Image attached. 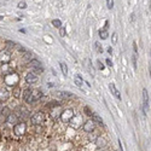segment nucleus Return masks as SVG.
Segmentation results:
<instances>
[{
    "label": "nucleus",
    "mask_w": 151,
    "mask_h": 151,
    "mask_svg": "<svg viewBox=\"0 0 151 151\" xmlns=\"http://www.w3.org/2000/svg\"><path fill=\"white\" fill-rule=\"evenodd\" d=\"M41 97H42V93H41L39 90H34V91H32V90H26V91L23 92V98H24V100H26L27 103H29V104H33V103L40 100Z\"/></svg>",
    "instance_id": "obj_1"
},
{
    "label": "nucleus",
    "mask_w": 151,
    "mask_h": 151,
    "mask_svg": "<svg viewBox=\"0 0 151 151\" xmlns=\"http://www.w3.org/2000/svg\"><path fill=\"white\" fill-rule=\"evenodd\" d=\"M32 123L35 125V126H41L45 121V116L42 112H35L33 116H32Z\"/></svg>",
    "instance_id": "obj_2"
},
{
    "label": "nucleus",
    "mask_w": 151,
    "mask_h": 151,
    "mask_svg": "<svg viewBox=\"0 0 151 151\" xmlns=\"http://www.w3.org/2000/svg\"><path fill=\"white\" fill-rule=\"evenodd\" d=\"M143 98H144V114L146 115V112L150 110V98H149V93L145 88L143 90Z\"/></svg>",
    "instance_id": "obj_3"
},
{
    "label": "nucleus",
    "mask_w": 151,
    "mask_h": 151,
    "mask_svg": "<svg viewBox=\"0 0 151 151\" xmlns=\"http://www.w3.org/2000/svg\"><path fill=\"white\" fill-rule=\"evenodd\" d=\"M13 132L17 134V135H23L26 133V123L24 122H18L13 127Z\"/></svg>",
    "instance_id": "obj_4"
},
{
    "label": "nucleus",
    "mask_w": 151,
    "mask_h": 151,
    "mask_svg": "<svg viewBox=\"0 0 151 151\" xmlns=\"http://www.w3.org/2000/svg\"><path fill=\"white\" fill-rule=\"evenodd\" d=\"M81 122H82V117L81 115H74L71 117V120L69 121V123L74 127V128H79L81 126Z\"/></svg>",
    "instance_id": "obj_5"
},
{
    "label": "nucleus",
    "mask_w": 151,
    "mask_h": 151,
    "mask_svg": "<svg viewBox=\"0 0 151 151\" xmlns=\"http://www.w3.org/2000/svg\"><path fill=\"white\" fill-rule=\"evenodd\" d=\"M74 116V112H72V110H65L64 112H62L60 114V120L63 121V122H65V123H69V121L71 120V117Z\"/></svg>",
    "instance_id": "obj_6"
},
{
    "label": "nucleus",
    "mask_w": 151,
    "mask_h": 151,
    "mask_svg": "<svg viewBox=\"0 0 151 151\" xmlns=\"http://www.w3.org/2000/svg\"><path fill=\"white\" fill-rule=\"evenodd\" d=\"M30 66L33 68V71L36 72V74L44 71V68H42V65H41V63L39 60H32L30 62Z\"/></svg>",
    "instance_id": "obj_7"
},
{
    "label": "nucleus",
    "mask_w": 151,
    "mask_h": 151,
    "mask_svg": "<svg viewBox=\"0 0 151 151\" xmlns=\"http://www.w3.org/2000/svg\"><path fill=\"white\" fill-rule=\"evenodd\" d=\"M11 60V54L7 51H1L0 52V62L3 64H7Z\"/></svg>",
    "instance_id": "obj_8"
},
{
    "label": "nucleus",
    "mask_w": 151,
    "mask_h": 151,
    "mask_svg": "<svg viewBox=\"0 0 151 151\" xmlns=\"http://www.w3.org/2000/svg\"><path fill=\"white\" fill-rule=\"evenodd\" d=\"M17 75L15 72H9L6 74V76H5V82L7 85H15V82H17L18 80H13V78H16Z\"/></svg>",
    "instance_id": "obj_9"
},
{
    "label": "nucleus",
    "mask_w": 151,
    "mask_h": 151,
    "mask_svg": "<svg viewBox=\"0 0 151 151\" xmlns=\"http://www.w3.org/2000/svg\"><path fill=\"white\" fill-rule=\"evenodd\" d=\"M38 81V75L34 74V72H29L27 74V76H26V82L32 85V84H35Z\"/></svg>",
    "instance_id": "obj_10"
},
{
    "label": "nucleus",
    "mask_w": 151,
    "mask_h": 151,
    "mask_svg": "<svg viewBox=\"0 0 151 151\" xmlns=\"http://www.w3.org/2000/svg\"><path fill=\"white\" fill-rule=\"evenodd\" d=\"M6 121H7L10 125H16V123L18 122V116H17L16 114L11 112V114H9V115H7V117H6Z\"/></svg>",
    "instance_id": "obj_11"
},
{
    "label": "nucleus",
    "mask_w": 151,
    "mask_h": 151,
    "mask_svg": "<svg viewBox=\"0 0 151 151\" xmlns=\"http://www.w3.org/2000/svg\"><path fill=\"white\" fill-rule=\"evenodd\" d=\"M94 128H96V126H94V122H93V121H87V122L84 125V131L87 132V133L94 131Z\"/></svg>",
    "instance_id": "obj_12"
},
{
    "label": "nucleus",
    "mask_w": 151,
    "mask_h": 151,
    "mask_svg": "<svg viewBox=\"0 0 151 151\" xmlns=\"http://www.w3.org/2000/svg\"><path fill=\"white\" fill-rule=\"evenodd\" d=\"M17 112H18V116H21L22 118H27L29 116V111L26 108H23V106H20L17 109Z\"/></svg>",
    "instance_id": "obj_13"
},
{
    "label": "nucleus",
    "mask_w": 151,
    "mask_h": 151,
    "mask_svg": "<svg viewBox=\"0 0 151 151\" xmlns=\"http://www.w3.org/2000/svg\"><path fill=\"white\" fill-rule=\"evenodd\" d=\"M109 88H110V92L112 93V96L121 100V94H120V92L117 91V88L115 87V85H114V84H110V85H109Z\"/></svg>",
    "instance_id": "obj_14"
},
{
    "label": "nucleus",
    "mask_w": 151,
    "mask_h": 151,
    "mask_svg": "<svg viewBox=\"0 0 151 151\" xmlns=\"http://www.w3.org/2000/svg\"><path fill=\"white\" fill-rule=\"evenodd\" d=\"M57 96L62 99H69V98H72V94L69 93V92H56Z\"/></svg>",
    "instance_id": "obj_15"
},
{
    "label": "nucleus",
    "mask_w": 151,
    "mask_h": 151,
    "mask_svg": "<svg viewBox=\"0 0 151 151\" xmlns=\"http://www.w3.org/2000/svg\"><path fill=\"white\" fill-rule=\"evenodd\" d=\"M9 97V93L5 88H0V102H3V100H6Z\"/></svg>",
    "instance_id": "obj_16"
},
{
    "label": "nucleus",
    "mask_w": 151,
    "mask_h": 151,
    "mask_svg": "<svg viewBox=\"0 0 151 151\" xmlns=\"http://www.w3.org/2000/svg\"><path fill=\"white\" fill-rule=\"evenodd\" d=\"M59 65H60V69H62L63 75L66 78V76H68V66H66V64H65L64 62H60V63H59Z\"/></svg>",
    "instance_id": "obj_17"
},
{
    "label": "nucleus",
    "mask_w": 151,
    "mask_h": 151,
    "mask_svg": "<svg viewBox=\"0 0 151 151\" xmlns=\"http://www.w3.org/2000/svg\"><path fill=\"white\" fill-rule=\"evenodd\" d=\"M92 118H93V122H97V123H103V120H102V117L98 115V114H94V112H92Z\"/></svg>",
    "instance_id": "obj_18"
},
{
    "label": "nucleus",
    "mask_w": 151,
    "mask_h": 151,
    "mask_svg": "<svg viewBox=\"0 0 151 151\" xmlns=\"http://www.w3.org/2000/svg\"><path fill=\"white\" fill-rule=\"evenodd\" d=\"M75 85H76L78 87L82 86V79H81L80 75H76V76H75Z\"/></svg>",
    "instance_id": "obj_19"
},
{
    "label": "nucleus",
    "mask_w": 151,
    "mask_h": 151,
    "mask_svg": "<svg viewBox=\"0 0 151 151\" xmlns=\"http://www.w3.org/2000/svg\"><path fill=\"white\" fill-rule=\"evenodd\" d=\"M99 36H100L103 40H105V39H108L109 34H108V32H106L105 29H102V30H99Z\"/></svg>",
    "instance_id": "obj_20"
},
{
    "label": "nucleus",
    "mask_w": 151,
    "mask_h": 151,
    "mask_svg": "<svg viewBox=\"0 0 151 151\" xmlns=\"http://www.w3.org/2000/svg\"><path fill=\"white\" fill-rule=\"evenodd\" d=\"M52 26L56 28H60L62 27V22L59 20H52Z\"/></svg>",
    "instance_id": "obj_21"
},
{
    "label": "nucleus",
    "mask_w": 151,
    "mask_h": 151,
    "mask_svg": "<svg viewBox=\"0 0 151 151\" xmlns=\"http://www.w3.org/2000/svg\"><path fill=\"white\" fill-rule=\"evenodd\" d=\"M94 47H96V50H97L98 53H102V52H103V47L100 46L99 42H94Z\"/></svg>",
    "instance_id": "obj_22"
},
{
    "label": "nucleus",
    "mask_w": 151,
    "mask_h": 151,
    "mask_svg": "<svg viewBox=\"0 0 151 151\" xmlns=\"http://www.w3.org/2000/svg\"><path fill=\"white\" fill-rule=\"evenodd\" d=\"M20 93H21V88H20V87H16V88L13 90V96H15L16 98H20V96H21Z\"/></svg>",
    "instance_id": "obj_23"
},
{
    "label": "nucleus",
    "mask_w": 151,
    "mask_h": 151,
    "mask_svg": "<svg viewBox=\"0 0 151 151\" xmlns=\"http://www.w3.org/2000/svg\"><path fill=\"white\" fill-rule=\"evenodd\" d=\"M111 40H112V45H116V44H117V34H116V33H114V34H112Z\"/></svg>",
    "instance_id": "obj_24"
},
{
    "label": "nucleus",
    "mask_w": 151,
    "mask_h": 151,
    "mask_svg": "<svg viewBox=\"0 0 151 151\" xmlns=\"http://www.w3.org/2000/svg\"><path fill=\"white\" fill-rule=\"evenodd\" d=\"M59 34H60V36H65V35H66L64 27H60V28H59Z\"/></svg>",
    "instance_id": "obj_25"
},
{
    "label": "nucleus",
    "mask_w": 151,
    "mask_h": 151,
    "mask_svg": "<svg viewBox=\"0 0 151 151\" xmlns=\"http://www.w3.org/2000/svg\"><path fill=\"white\" fill-rule=\"evenodd\" d=\"M18 7H20V9H26V7H27V3H26V1H21V3L18 4Z\"/></svg>",
    "instance_id": "obj_26"
},
{
    "label": "nucleus",
    "mask_w": 151,
    "mask_h": 151,
    "mask_svg": "<svg viewBox=\"0 0 151 151\" xmlns=\"http://www.w3.org/2000/svg\"><path fill=\"white\" fill-rule=\"evenodd\" d=\"M108 7H109V9H112V7H114V1H112V0H108Z\"/></svg>",
    "instance_id": "obj_27"
},
{
    "label": "nucleus",
    "mask_w": 151,
    "mask_h": 151,
    "mask_svg": "<svg viewBox=\"0 0 151 151\" xmlns=\"http://www.w3.org/2000/svg\"><path fill=\"white\" fill-rule=\"evenodd\" d=\"M84 110H85V112H86L87 115H92V112H91V110H90V108H88V106H85V108H84Z\"/></svg>",
    "instance_id": "obj_28"
},
{
    "label": "nucleus",
    "mask_w": 151,
    "mask_h": 151,
    "mask_svg": "<svg viewBox=\"0 0 151 151\" xmlns=\"http://www.w3.org/2000/svg\"><path fill=\"white\" fill-rule=\"evenodd\" d=\"M133 65H134V69L137 68V57L135 54H133Z\"/></svg>",
    "instance_id": "obj_29"
},
{
    "label": "nucleus",
    "mask_w": 151,
    "mask_h": 151,
    "mask_svg": "<svg viewBox=\"0 0 151 151\" xmlns=\"http://www.w3.org/2000/svg\"><path fill=\"white\" fill-rule=\"evenodd\" d=\"M24 58H26V59H30V58H32V56H30V53H29V52H27V53L24 54Z\"/></svg>",
    "instance_id": "obj_30"
},
{
    "label": "nucleus",
    "mask_w": 151,
    "mask_h": 151,
    "mask_svg": "<svg viewBox=\"0 0 151 151\" xmlns=\"http://www.w3.org/2000/svg\"><path fill=\"white\" fill-rule=\"evenodd\" d=\"M106 64H108L109 66H112V62H111L109 58H106Z\"/></svg>",
    "instance_id": "obj_31"
},
{
    "label": "nucleus",
    "mask_w": 151,
    "mask_h": 151,
    "mask_svg": "<svg viewBox=\"0 0 151 151\" xmlns=\"http://www.w3.org/2000/svg\"><path fill=\"white\" fill-rule=\"evenodd\" d=\"M98 64H99V65H98V66H99V69H100V70H103V69H104V65L100 63V60H98Z\"/></svg>",
    "instance_id": "obj_32"
},
{
    "label": "nucleus",
    "mask_w": 151,
    "mask_h": 151,
    "mask_svg": "<svg viewBox=\"0 0 151 151\" xmlns=\"http://www.w3.org/2000/svg\"><path fill=\"white\" fill-rule=\"evenodd\" d=\"M108 52H109V54H111V53H112V48L109 47V48H108Z\"/></svg>",
    "instance_id": "obj_33"
},
{
    "label": "nucleus",
    "mask_w": 151,
    "mask_h": 151,
    "mask_svg": "<svg viewBox=\"0 0 151 151\" xmlns=\"http://www.w3.org/2000/svg\"><path fill=\"white\" fill-rule=\"evenodd\" d=\"M76 1H79V0H76Z\"/></svg>",
    "instance_id": "obj_34"
},
{
    "label": "nucleus",
    "mask_w": 151,
    "mask_h": 151,
    "mask_svg": "<svg viewBox=\"0 0 151 151\" xmlns=\"http://www.w3.org/2000/svg\"><path fill=\"white\" fill-rule=\"evenodd\" d=\"M106 1H108V0H106Z\"/></svg>",
    "instance_id": "obj_35"
}]
</instances>
